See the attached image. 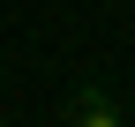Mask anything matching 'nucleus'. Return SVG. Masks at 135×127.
Returning <instances> with one entry per match:
<instances>
[{"label":"nucleus","mask_w":135,"mask_h":127,"mask_svg":"<svg viewBox=\"0 0 135 127\" xmlns=\"http://www.w3.org/2000/svg\"><path fill=\"white\" fill-rule=\"evenodd\" d=\"M68 127H120V105H113L98 82H83V90H75V105H68Z\"/></svg>","instance_id":"f257e3e1"}]
</instances>
